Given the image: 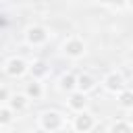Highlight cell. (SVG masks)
<instances>
[{"label": "cell", "mask_w": 133, "mask_h": 133, "mask_svg": "<svg viewBox=\"0 0 133 133\" xmlns=\"http://www.w3.org/2000/svg\"><path fill=\"white\" fill-rule=\"evenodd\" d=\"M62 127V116L54 110H46L42 116H39V129L44 131H58Z\"/></svg>", "instance_id": "6da1fadb"}, {"label": "cell", "mask_w": 133, "mask_h": 133, "mask_svg": "<svg viewBox=\"0 0 133 133\" xmlns=\"http://www.w3.org/2000/svg\"><path fill=\"white\" fill-rule=\"evenodd\" d=\"M25 39H27L29 46H42L48 39V29L42 27V25H31L25 33Z\"/></svg>", "instance_id": "7a4b0ae2"}, {"label": "cell", "mask_w": 133, "mask_h": 133, "mask_svg": "<svg viewBox=\"0 0 133 133\" xmlns=\"http://www.w3.org/2000/svg\"><path fill=\"white\" fill-rule=\"evenodd\" d=\"M27 62L23 60V58H19V56H12V58H8L6 60V64H4V71H6V75L8 77H23L25 73H27Z\"/></svg>", "instance_id": "3957f363"}, {"label": "cell", "mask_w": 133, "mask_h": 133, "mask_svg": "<svg viewBox=\"0 0 133 133\" xmlns=\"http://www.w3.org/2000/svg\"><path fill=\"white\" fill-rule=\"evenodd\" d=\"M62 52H64L69 58H81V56L85 54V44H83V39H79V37H71V39L64 42Z\"/></svg>", "instance_id": "277c9868"}, {"label": "cell", "mask_w": 133, "mask_h": 133, "mask_svg": "<svg viewBox=\"0 0 133 133\" xmlns=\"http://www.w3.org/2000/svg\"><path fill=\"white\" fill-rule=\"evenodd\" d=\"M104 87H106V91H110V94H118L121 89H125V79H123V75L116 73V71L108 73V75L104 77Z\"/></svg>", "instance_id": "5b68a950"}, {"label": "cell", "mask_w": 133, "mask_h": 133, "mask_svg": "<svg viewBox=\"0 0 133 133\" xmlns=\"http://www.w3.org/2000/svg\"><path fill=\"white\" fill-rule=\"evenodd\" d=\"M73 129H75V131H79V133L91 131V129H94V116H91L89 112L81 110V112L75 116V121H73Z\"/></svg>", "instance_id": "8992f818"}, {"label": "cell", "mask_w": 133, "mask_h": 133, "mask_svg": "<svg viewBox=\"0 0 133 133\" xmlns=\"http://www.w3.org/2000/svg\"><path fill=\"white\" fill-rule=\"evenodd\" d=\"M85 106H87V96H85V91H81V89H73L71 96H69V108L81 112V110H85Z\"/></svg>", "instance_id": "52a82bcc"}, {"label": "cell", "mask_w": 133, "mask_h": 133, "mask_svg": "<svg viewBox=\"0 0 133 133\" xmlns=\"http://www.w3.org/2000/svg\"><path fill=\"white\" fill-rule=\"evenodd\" d=\"M27 104H29V98H27V94H15V96H10L8 98V106L12 108V110H23V108H27Z\"/></svg>", "instance_id": "ba28073f"}, {"label": "cell", "mask_w": 133, "mask_h": 133, "mask_svg": "<svg viewBox=\"0 0 133 133\" xmlns=\"http://www.w3.org/2000/svg\"><path fill=\"white\" fill-rule=\"evenodd\" d=\"M58 87H60V91H69V94H71L73 89H77V77H75V75H71V73L62 75V77H60Z\"/></svg>", "instance_id": "9c48e42d"}, {"label": "cell", "mask_w": 133, "mask_h": 133, "mask_svg": "<svg viewBox=\"0 0 133 133\" xmlns=\"http://www.w3.org/2000/svg\"><path fill=\"white\" fill-rule=\"evenodd\" d=\"M94 85H96V81H94V77L91 75H87V73H83V75H79L77 77V89H81V91H89V89H94Z\"/></svg>", "instance_id": "30bf717a"}, {"label": "cell", "mask_w": 133, "mask_h": 133, "mask_svg": "<svg viewBox=\"0 0 133 133\" xmlns=\"http://www.w3.org/2000/svg\"><path fill=\"white\" fill-rule=\"evenodd\" d=\"M118 104H121V108L131 110L133 108V91L131 89H121L118 91Z\"/></svg>", "instance_id": "8fae6325"}, {"label": "cell", "mask_w": 133, "mask_h": 133, "mask_svg": "<svg viewBox=\"0 0 133 133\" xmlns=\"http://www.w3.org/2000/svg\"><path fill=\"white\" fill-rule=\"evenodd\" d=\"M15 118V110L10 106H0V127H8Z\"/></svg>", "instance_id": "7c38bea8"}, {"label": "cell", "mask_w": 133, "mask_h": 133, "mask_svg": "<svg viewBox=\"0 0 133 133\" xmlns=\"http://www.w3.org/2000/svg\"><path fill=\"white\" fill-rule=\"evenodd\" d=\"M25 94H27V98H33V100H37V98H42V94H44V89H42V85L33 79L31 83H27V87H25Z\"/></svg>", "instance_id": "4fadbf2b"}, {"label": "cell", "mask_w": 133, "mask_h": 133, "mask_svg": "<svg viewBox=\"0 0 133 133\" xmlns=\"http://www.w3.org/2000/svg\"><path fill=\"white\" fill-rule=\"evenodd\" d=\"M29 71H31V75H33V79H39V77H44V75L48 73V66H46V62H42V60H37V62H33V64L29 66Z\"/></svg>", "instance_id": "5bb4252c"}, {"label": "cell", "mask_w": 133, "mask_h": 133, "mask_svg": "<svg viewBox=\"0 0 133 133\" xmlns=\"http://www.w3.org/2000/svg\"><path fill=\"white\" fill-rule=\"evenodd\" d=\"M110 131H114V133H129V131H133V125L125 123V121H118V123L110 125Z\"/></svg>", "instance_id": "9a60e30c"}, {"label": "cell", "mask_w": 133, "mask_h": 133, "mask_svg": "<svg viewBox=\"0 0 133 133\" xmlns=\"http://www.w3.org/2000/svg\"><path fill=\"white\" fill-rule=\"evenodd\" d=\"M8 98H10V91L6 87H0V102H8Z\"/></svg>", "instance_id": "2e32d148"}, {"label": "cell", "mask_w": 133, "mask_h": 133, "mask_svg": "<svg viewBox=\"0 0 133 133\" xmlns=\"http://www.w3.org/2000/svg\"><path fill=\"white\" fill-rule=\"evenodd\" d=\"M96 2H100V4H110V6H121L125 0H96Z\"/></svg>", "instance_id": "e0dca14e"}, {"label": "cell", "mask_w": 133, "mask_h": 133, "mask_svg": "<svg viewBox=\"0 0 133 133\" xmlns=\"http://www.w3.org/2000/svg\"><path fill=\"white\" fill-rule=\"evenodd\" d=\"M127 2H129V6H131V8H133V0H127Z\"/></svg>", "instance_id": "ac0fdd59"}]
</instances>
